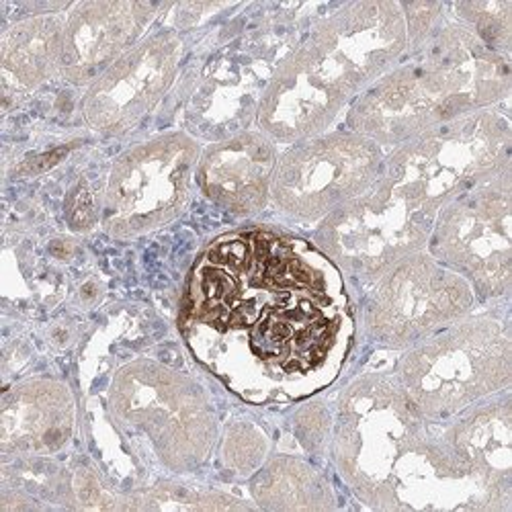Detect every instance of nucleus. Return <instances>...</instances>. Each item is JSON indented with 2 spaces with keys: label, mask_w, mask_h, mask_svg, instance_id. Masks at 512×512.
<instances>
[{
  "label": "nucleus",
  "mask_w": 512,
  "mask_h": 512,
  "mask_svg": "<svg viewBox=\"0 0 512 512\" xmlns=\"http://www.w3.org/2000/svg\"><path fill=\"white\" fill-rule=\"evenodd\" d=\"M195 357L252 402L332 383L353 338L343 273L316 246L273 228L213 240L197 259L181 320Z\"/></svg>",
  "instance_id": "1"
},
{
  "label": "nucleus",
  "mask_w": 512,
  "mask_h": 512,
  "mask_svg": "<svg viewBox=\"0 0 512 512\" xmlns=\"http://www.w3.org/2000/svg\"><path fill=\"white\" fill-rule=\"evenodd\" d=\"M332 453L377 510H498L396 379L365 375L338 400Z\"/></svg>",
  "instance_id": "2"
},
{
  "label": "nucleus",
  "mask_w": 512,
  "mask_h": 512,
  "mask_svg": "<svg viewBox=\"0 0 512 512\" xmlns=\"http://www.w3.org/2000/svg\"><path fill=\"white\" fill-rule=\"evenodd\" d=\"M412 54L363 91L349 111L351 132L400 146L453 119L492 109L510 93V64L461 23L437 27Z\"/></svg>",
  "instance_id": "3"
},
{
  "label": "nucleus",
  "mask_w": 512,
  "mask_h": 512,
  "mask_svg": "<svg viewBox=\"0 0 512 512\" xmlns=\"http://www.w3.org/2000/svg\"><path fill=\"white\" fill-rule=\"evenodd\" d=\"M512 343L494 318H461L422 338L398 363L396 381L431 420L453 418L510 386Z\"/></svg>",
  "instance_id": "4"
},
{
  "label": "nucleus",
  "mask_w": 512,
  "mask_h": 512,
  "mask_svg": "<svg viewBox=\"0 0 512 512\" xmlns=\"http://www.w3.org/2000/svg\"><path fill=\"white\" fill-rule=\"evenodd\" d=\"M408 52L402 3L359 0L322 19L287 58L328 97L347 107Z\"/></svg>",
  "instance_id": "5"
},
{
  "label": "nucleus",
  "mask_w": 512,
  "mask_h": 512,
  "mask_svg": "<svg viewBox=\"0 0 512 512\" xmlns=\"http://www.w3.org/2000/svg\"><path fill=\"white\" fill-rule=\"evenodd\" d=\"M510 121L482 109L443 123L400 146L383 162V179L437 211L461 191L510 164Z\"/></svg>",
  "instance_id": "6"
},
{
  "label": "nucleus",
  "mask_w": 512,
  "mask_h": 512,
  "mask_svg": "<svg viewBox=\"0 0 512 512\" xmlns=\"http://www.w3.org/2000/svg\"><path fill=\"white\" fill-rule=\"evenodd\" d=\"M117 422L142 433L173 472L199 467L216 443V414L197 383L154 361L123 365L111 383Z\"/></svg>",
  "instance_id": "7"
},
{
  "label": "nucleus",
  "mask_w": 512,
  "mask_h": 512,
  "mask_svg": "<svg viewBox=\"0 0 512 512\" xmlns=\"http://www.w3.org/2000/svg\"><path fill=\"white\" fill-rule=\"evenodd\" d=\"M437 213L381 177L361 197L320 222L316 246L340 271L375 281L429 246Z\"/></svg>",
  "instance_id": "8"
},
{
  "label": "nucleus",
  "mask_w": 512,
  "mask_h": 512,
  "mask_svg": "<svg viewBox=\"0 0 512 512\" xmlns=\"http://www.w3.org/2000/svg\"><path fill=\"white\" fill-rule=\"evenodd\" d=\"M429 252L484 297L502 295L510 289V164L461 191L441 207L429 240Z\"/></svg>",
  "instance_id": "9"
},
{
  "label": "nucleus",
  "mask_w": 512,
  "mask_h": 512,
  "mask_svg": "<svg viewBox=\"0 0 512 512\" xmlns=\"http://www.w3.org/2000/svg\"><path fill=\"white\" fill-rule=\"evenodd\" d=\"M199 156V144L185 134L158 136L119 156L105 187V230L132 238L173 222L189 201Z\"/></svg>",
  "instance_id": "10"
},
{
  "label": "nucleus",
  "mask_w": 512,
  "mask_h": 512,
  "mask_svg": "<svg viewBox=\"0 0 512 512\" xmlns=\"http://www.w3.org/2000/svg\"><path fill=\"white\" fill-rule=\"evenodd\" d=\"M383 162L381 146L355 132L322 134L279 156L271 199L293 220L322 222L369 191L383 175Z\"/></svg>",
  "instance_id": "11"
},
{
  "label": "nucleus",
  "mask_w": 512,
  "mask_h": 512,
  "mask_svg": "<svg viewBox=\"0 0 512 512\" xmlns=\"http://www.w3.org/2000/svg\"><path fill=\"white\" fill-rule=\"evenodd\" d=\"M474 302L472 285L420 250L373 281L365 326L377 343L400 349L465 318Z\"/></svg>",
  "instance_id": "12"
},
{
  "label": "nucleus",
  "mask_w": 512,
  "mask_h": 512,
  "mask_svg": "<svg viewBox=\"0 0 512 512\" xmlns=\"http://www.w3.org/2000/svg\"><path fill=\"white\" fill-rule=\"evenodd\" d=\"M181 58L183 41L177 33L160 31L144 37L87 89L84 119L105 136L134 130L173 87Z\"/></svg>",
  "instance_id": "13"
},
{
  "label": "nucleus",
  "mask_w": 512,
  "mask_h": 512,
  "mask_svg": "<svg viewBox=\"0 0 512 512\" xmlns=\"http://www.w3.org/2000/svg\"><path fill=\"white\" fill-rule=\"evenodd\" d=\"M160 5L136 0L80 3L66 17L60 76L78 87L91 84L140 44Z\"/></svg>",
  "instance_id": "14"
},
{
  "label": "nucleus",
  "mask_w": 512,
  "mask_h": 512,
  "mask_svg": "<svg viewBox=\"0 0 512 512\" xmlns=\"http://www.w3.org/2000/svg\"><path fill=\"white\" fill-rule=\"evenodd\" d=\"M277 146L263 132H242L205 148L195 181L201 191L236 216L261 211L271 199Z\"/></svg>",
  "instance_id": "15"
},
{
  "label": "nucleus",
  "mask_w": 512,
  "mask_h": 512,
  "mask_svg": "<svg viewBox=\"0 0 512 512\" xmlns=\"http://www.w3.org/2000/svg\"><path fill=\"white\" fill-rule=\"evenodd\" d=\"M76 426L72 392L54 379H33L15 386L0 410L3 455L44 457L68 445Z\"/></svg>",
  "instance_id": "16"
},
{
  "label": "nucleus",
  "mask_w": 512,
  "mask_h": 512,
  "mask_svg": "<svg viewBox=\"0 0 512 512\" xmlns=\"http://www.w3.org/2000/svg\"><path fill=\"white\" fill-rule=\"evenodd\" d=\"M443 439L498 510H510L512 410L508 398L467 408L443 431Z\"/></svg>",
  "instance_id": "17"
},
{
  "label": "nucleus",
  "mask_w": 512,
  "mask_h": 512,
  "mask_svg": "<svg viewBox=\"0 0 512 512\" xmlns=\"http://www.w3.org/2000/svg\"><path fill=\"white\" fill-rule=\"evenodd\" d=\"M66 19L37 15L15 23L0 39L5 91H33L60 74Z\"/></svg>",
  "instance_id": "18"
},
{
  "label": "nucleus",
  "mask_w": 512,
  "mask_h": 512,
  "mask_svg": "<svg viewBox=\"0 0 512 512\" xmlns=\"http://www.w3.org/2000/svg\"><path fill=\"white\" fill-rule=\"evenodd\" d=\"M252 498L269 510H328L334 494L328 482L308 463L295 457H275L250 482Z\"/></svg>",
  "instance_id": "19"
},
{
  "label": "nucleus",
  "mask_w": 512,
  "mask_h": 512,
  "mask_svg": "<svg viewBox=\"0 0 512 512\" xmlns=\"http://www.w3.org/2000/svg\"><path fill=\"white\" fill-rule=\"evenodd\" d=\"M121 508L134 510H232L250 508L246 502L230 498L222 492L193 490L181 484L162 482L142 490L121 502Z\"/></svg>",
  "instance_id": "20"
},
{
  "label": "nucleus",
  "mask_w": 512,
  "mask_h": 512,
  "mask_svg": "<svg viewBox=\"0 0 512 512\" xmlns=\"http://www.w3.org/2000/svg\"><path fill=\"white\" fill-rule=\"evenodd\" d=\"M459 23L472 29L488 48L508 56L512 39V3L508 0H476V3H457Z\"/></svg>",
  "instance_id": "21"
},
{
  "label": "nucleus",
  "mask_w": 512,
  "mask_h": 512,
  "mask_svg": "<svg viewBox=\"0 0 512 512\" xmlns=\"http://www.w3.org/2000/svg\"><path fill=\"white\" fill-rule=\"evenodd\" d=\"M267 453L265 435L252 424H236L224 441V459L236 472L248 474L259 467Z\"/></svg>",
  "instance_id": "22"
},
{
  "label": "nucleus",
  "mask_w": 512,
  "mask_h": 512,
  "mask_svg": "<svg viewBox=\"0 0 512 512\" xmlns=\"http://www.w3.org/2000/svg\"><path fill=\"white\" fill-rule=\"evenodd\" d=\"M70 199L72 201L68 205V220L76 228H89L95 222V203L91 193L80 185Z\"/></svg>",
  "instance_id": "23"
}]
</instances>
